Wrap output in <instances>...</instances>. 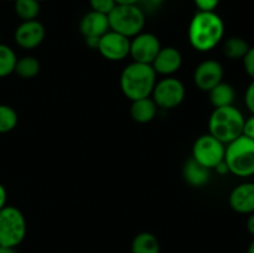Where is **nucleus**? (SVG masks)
Wrapping results in <instances>:
<instances>
[{
    "label": "nucleus",
    "instance_id": "1",
    "mask_svg": "<svg viewBox=\"0 0 254 253\" xmlns=\"http://www.w3.org/2000/svg\"><path fill=\"white\" fill-rule=\"evenodd\" d=\"M225 24L215 11H197L189 25V42L196 51L208 52L223 39Z\"/></svg>",
    "mask_w": 254,
    "mask_h": 253
},
{
    "label": "nucleus",
    "instance_id": "2",
    "mask_svg": "<svg viewBox=\"0 0 254 253\" xmlns=\"http://www.w3.org/2000/svg\"><path fill=\"white\" fill-rule=\"evenodd\" d=\"M156 72L148 63L131 62L122 71L121 89L131 102L150 97L156 84Z\"/></svg>",
    "mask_w": 254,
    "mask_h": 253
},
{
    "label": "nucleus",
    "instance_id": "3",
    "mask_svg": "<svg viewBox=\"0 0 254 253\" xmlns=\"http://www.w3.org/2000/svg\"><path fill=\"white\" fill-rule=\"evenodd\" d=\"M246 118L232 106L215 108L208 119V133L227 145L243 134Z\"/></svg>",
    "mask_w": 254,
    "mask_h": 253
},
{
    "label": "nucleus",
    "instance_id": "4",
    "mask_svg": "<svg viewBox=\"0 0 254 253\" xmlns=\"http://www.w3.org/2000/svg\"><path fill=\"white\" fill-rule=\"evenodd\" d=\"M225 163L230 174L238 178H250L254 175V140L246 135L238 136L227 144L225 151Z\"/></svg>",
    "mask_w": 254,
    "mask_h": 253
},
{
    "label": "nucleus",
    "instance_id": "5",
    "mask_svg": "<svg viewBox=\"0 0 254 253\" xmlns=\"http://www.w3.org/2000/svg\"><path fill=\"white\" fill-rule=\"evenodd\" d=\"M109 29L114 32L130 37L143 32L145 14L138 5H116L108 14Z\"/></svg>",
    "mask_w": 254,
    "mask_h": 253
},
{
    "label": "nucleus",
    "instance_id": "6",
    "mask_svg": "<svg viewBox=\"0 0 254 253\" xmlns=\"http://www.w3.org/2000/svg\"><path fill=\"white\" fill-rule=\"evenodd\" d=\"M26 220L15 206H5L0 210V247L15 248L26 236Z\"/></svg>",
    "mask_w": 254,
    "mask_h": 253
},
{
    "label": "nucleus",
    "instance_id": "7",
    "mask_svg": "<svg viewBox=\"0 0 254 253\" xmlns=\"http://www.w3.org/2000/svg\"><path fill=\"white\" fill-rule=\"evenodd\" d=\"M225 144L207 133L198 136L193 143L192 159L211 170L225 160Z\"/></svg>",
    "mask_w": 254,
    "mask_h": 253
},
{
    "label": "nucleus",
    "instance_id": "8",
    "mask_svg": "<svg viewBox=\"0 0 254 253\" xmlns=\"http://www.w3.org/2000/svg\"><path fill=\"white\" fill-rule=\"evenodd\" d=\"M151 96L158 108L174 109L184 102L186 89L180 79L169 76L156 81Z\"/></svg>",
    "mask_w": 254,
    "mask_h": 253
},
{
    "label": "nucleus",
    "instance_id": "9",
    "mask_svg": "<svg viewBox=\"0 0 254 253\" xmlns=\"http://www.w3.org/2000/svg\"><path fill=\"white\" fill-rule=\"evenodd\" d=\"M160 49L161 44L155 35L151 32H140L130 40L129 56H131L134 62L151 64Z\"/></svg>",
    "mask_w": 254,
    "mask_h": 253
},
{
    "label": "nucleus",
    "instance_id": "10",
    "mask_svg": "<svg viewBox=\"0 0 254 253\" xmlns=\"http://www.w3.org/2000/svg\"><path fill=\"white\" fill-rule=\"evenodd\" d=\"M97 50L99 54L109 61H122L129 56L130 39L109 30L99 39Z\"/></svg>",
    "mask_w": 254,
    "mask_h": 253
},
{
    "label": "nucleus",
    "instance_id": "11",
    "mask_svg": "<svg viewBox=\"0 0 254 253\" xmlns=\"http://www.w3.org/2000/svg\"><path fill=\"white\" fill-rule=\"evenodd\" d=\"M223 66L216 60H205L193 72V83L200 91L210 92L223 79Z\"/></svg>",
    "mask_w": 254,
    "mask_h": 253
},
{
    "label": "nucleus",
    "instance_id": "12",
    "mask_svg": "<svg viewBox=\"0 0 254 253\" xmlns=\"http://www.w3.org/2000/svg\"><path fill=\"white\" fill-rule=\"evenodd\" d=\"M46 30L39 20L22 21L14 32V40L19 47L24 50H34L42 44Z\"/></svg>",
    "mask_w": 254,
    "mask_h": 253
},
{
    "label": "nucleus",
    "instance_id": "13",
    "mask_svg": "<svg viewBox=\"0 0 254 253\" xmlns=\"http://www.w3.org/2000/svg\"><path fill=\"white\" fill-rule=\"evenodd\" d=\"M183 64V55L176 47L168 46L161 47L158 52L156 57L154 59L153 66L156 74H163V76H173L174 73L181 68Z\"/></svg>",
    "mask_w": 254,
    "mask_h": 253
},
{
    "label": "nucleus",
    "instance_id": "14",
    "mask_svg": "<svg viewBox=\"0 0 254 253\" xmlns=\"http://www.w3.org/2000/svg\"><path fill=\"white\" fill-rule=\"evenodd\" d=\"M231 208L237 213L251 215L254 212V183H243L236 186L228 197Z\"/></svg>",
    "mask_w": 254,
    "mask_h": 253
},
{
    "label": "nucleus",
    "instance_id": "15",
    "mask_svg": "<svg viewBox=\"0 0 254 253\" xmlns=\"http://www.w3.org/2000/svg\"><path fill=\"white\" fill-rule=\"evenodd\" d=\"M108 15L91 10L79 21V31L84 39H101L109 31Z\"/></svg>",
    "mask_w": 254,
    "mask_h": 253
},
{
    "label": "nucleus",
    "instance_id": "16",
    "mask_svg": "<svg viewBox=\"0 0 254 253\" xmlns=\"http://www.w3.org/2000/svg\"><path fill=\"white\" fill-rule=\"evenodd\" d=\"M156 113H158V106L150 97L131 102L130 116L138 123H149L155 118Z\"/></svg>",
    "mask_w": 254,
    "mask_h": 253
},
{
    "label": "nucleus",
    "instance_id": "17",
    "mask_svg": "<svg viewBox=\"0 0 254 253\" xmlns=\"http://www.w3.org/2000/svg\"><path fill=\"white\" fill-rule=\"evenodd\" d=\"M183 175L186 183L191 186H195V188L205 186L210 180V170L198 164L196 160H193L192 158L186 161L185 165H184Z\"/></svg>",
    "mask_w": 254,
    "mask_h": 253
},
{
    "label": "nucleus",
    "instance_id": "18",
    "mask_svg": "<svg viewBox=\"0 0 254 253\" xmlns=\"http://www.w3.org/2000/svg\"><path fill=\"white\" fill-rule=\"evenodd\" d=\"M235 89L227 82H221L217 86L213 87L210 92H208V98H210L211 104L215 108H220V107H227L232 106L233 101H235Z\"/></svg>",
    "mask_w": 254,
    "mask_h": 253
},
{
    "label": "nucleus",
    "instance_id": "19",
    "mask_svg": "<svg viewBox=\"0 0 254 253\" xmlns=\"http://www.w3.org/2000/svg\"><path fill=\"white\" fill-rule=\"evenodd\" d=\"M131 253H160V242L153 233H138L131 242Z\"/></svg>",
    "mask_w": 254,
    "mask_h": 253
},
{
    "label": "nucleus",
    "instance_id": "20",
    "mask_svg": "<svg viewBox=\"0 0 254 253\" xmlns=\"http://www.w3.org/2000/svg\"><path fill=\"white\" fill-rule=\"evenodd\" d=\"M250 49V44L238 36L230 37L223 42V54L230 60H243Z\"/></svg>",
    "mask_w": 254,
    "mask_h": 253
},
{
    "label": "nucleus",
    "instance_id": "21",
    "mask_svg": "<svg viewBox=\"0 0 254 253\" xmlns=\"http://www.w3.org/2000/svg\"><path fill=\"white\" fill-rule=\"evenodd\" d=\"M40 67L41 66H40L39 60L32 56H24L21 59H17L14 72L21 78L31 79L39 74Z\"/></svg>",
    "mask_w": 254,
    "mask_h": 253
},
{
    "label": "nucleus",
    "instance_id": "22",
    "mask_svg": "<svg viewBox=\"0 0 254 253\" xmlns=\"http://www.w3.org/2000/svg\"><path fill=\"white\" fill-rule=\"evenodd\" d=\"M14 10L22 21L36 20L40 14V1L37 0H15Z\"/></svg>",
    "mask_w": 254,
    "mask_h": 253
},
{
    "label": "nucleus",
    "instance_id": "23",
    "mask_svg": "<svg viewBox=\"0 0 254 253\" xmlns=\"http://www.w3.org/2000/svg\"><path fill=\"white\" fill-rule=\"evenodd\" d=\"M17 57L14 50L7 45L0 42V78L14 73Z\"/></svg>",
    "mask_w": 254,
    "mask_h": 253
},
{
    "label": "nucleus",
    "instance_id": "24",
    "mask_svg": "<svg viewBox=\"0 0 254 253\" xmlns=\"http://www.w3.org/2000/svg\"><path fill=\"white\" fill-rule=\"evenodd\" d=\"M17 113L12 107L0 104V134L11 131L17 126Z\"/></svg>",
    "mask_w": 254,
    "mask_h": 253
},
{
    "label": "nucleus",
    "instance_id": "25",
    "mask_svg": "<svg viewBox=\"0 0 254 253\" xmlns=\"http://www.w3.org/2000/svg\"><path fill=\"white\" fill-rule=\"evenodd\" d=\"M89 5L93 11L108 15L116 7V0H89Z\"/></svg>",
    "mask_w": 254,
    "mask_h": 253
},
{
    "label": "nucleus",
    "instance_id": "26",
    "mask_svg": "<svg viewBox=\"0 0 254 253\" xmlns=\"http://www.w3.org/2000/svg\"><path fill=\"white\" fill-rule=\"evenodd\" d=\"M242 61L246 73L252 78V81H254V46L248 50L247 55L243 57Z\"/></svg>",
    "mask_w": 254,
    "mask_h": 253
},
{
    "label": "nucleus",
    "instance_id": "27",
    "mask_svg": "<svg viewBox=\"0 0 254 253\" xmlns=\"http://www.w3.org/2000/svg\"><path fill=\"white\" fill-rule=\"evenodd\" d=\"M198 11H215L220 0H193Z\"/></svg>",
    "mask_w": 254,
    "mask_h": 253
},
{
    "label": "nucleus",
    "instance_id": "28",
    "mask_svg": "<svg viewBox=\"0 0 254 253\" xmlns=\"http://www.w3.org/2000/svg\"><path fill=\"white\" fill-rule=\"evenodd\" d=\"M245 103L248 111L254 114V81L250 83L245 93Z\"/></svg>",
    "mask_w": 254,
    "mask_h": 253
},
{
    "label": "nucleus",
    "instance_id": "29",
    "mask_svg": "<svg viewBox=\"0 0 254 253\" xmlns=\"http://www.w3.org/2000/svg\"><path fill=\"white\" fill-rule=\"evenodd\" d=\"M242 135H246L247 138L252 139L254 140V114L250 117L248 119L245 121V126H243V134Z\"/></svg>",
    "mask_w": 254,
    "mask_h": 253
},
{
    "label": "nucleus",
    "instance_id": "30",
    "mask_svg": "<svg viewBox=\"0 0 254 253\" xmlns=\"http://www.w3.org/2000/svg\"><path fill=\"white\" fill-rule=\"evenodd\" d=\"M6 200H7V192H6V189L2 184H0V210L6 206Z\"/></svg>",
    "mask_w": 254,
    "mask_h": 253
},
{
    "label": "nucleus",
    "instance_id": "31",
    "mask_svg": "<svg viewBox=\"0 0 254 253\" xmlns=\"http://www.w3.org/2000/svg\"><path fill=\"white\" fill-rule=\"evenodd\" d=\"M215 170H216V173L220 174V175H226V174H230V170H228V166L226 165L225 160L221 161V163L216 166Z\"/></svg>",
    "mask_w": 254,
    "mask_h": 253
},
{
    "label": "nucleus",
    "instance_id": "32",
    "mask_svg": "<svg viewBox=\"0 0 254 253\" xmlns=\"http://www.w3.org/2000/svg\"><path fill=\"white\" fill-rule=\"evenodd\" d=\"M247 230L248 232L254 237V212L251 213L250 217L247 220Z\"/></svg>",
    "mask_w": 254,
    "mask_h": 253
},
{
    "label": "nucleus",
    "instance_id": "33",
    "mask_svg": "<svg viewBox=\"0 0 254 253\" xmlns=\"http://www.w3.org/2000/svg\"><path fill=\"white\" fill-rule=\"evenodd\" d=\"M140 1H144L149 7H158L163 4L165 0H140Z\"/></svg>",
    "mask_w": 254,
    "mask_h": 253
},
{
    "label": "nucleus",
    "instance_id": "34",
    "mask_svg": "<svg viewBox=\"0 0 254 253\" xmlns=\"http://www.w3.org/2000/svg\"><path fill=\"white\" fill-rule=\"evenodd\" d=\"M140 0H116L117 5H134L138 4Z\"/></svg>",
    "mask_w": 254,
    "mask_h": 253
},
{
    "label": "nucleus",
    "instance_id": "35",
    "mask_svg": "<svg viewBox=\"0 0 254 253\" xmlns=\"http://www.w3.org/2000/svg\"><path fill=\"white\" fill-rule=\"evenodd\" d=\"M0 253H16V252H15V248L0 247Z\"/></svg>",
    "mask_w": 254,
    "mask_h": 253
},
{
    "label": "nucleus",
    "instance_id": "36",
    "mask_svg": "<svg viewBox=\"0 0 254 253\" xmlns=\"http://www.w3.org/2000/svg\"><path fill=\"white\" fill-rule=\"evenodd\" d=\"M247 253H254V240L252 241V242H251V245L248 246Z\"/></svg>",
    "mask_w": 254,
    "mask_h": 253
},
{
    "label": "nucleus",
    "instance_id": "37",
    "mask_svg": "<svg viewBox=\"0 0 254 253\" xmlns=\"http://www.w3.org/2000/svg\"><path fill=\"white\" fill-rule=\"evenodd\" d=\"M5 1H12V2H14L15 0H5Z\"/></svg>",
    "mask_w": 254,
    "mask_h": 253
},
{
    "label": "nucleus",
    "instance_id": "38",
    "mask_svg": "<svg viewBox=\"0 0 254 253\" xmlns=\"http://www.w3.org/2000/svg\"><path fill=\"white\" fill-rule=\"evenodd\" d=\"M37 1H40V2H41V1H46V0H37Z\"/></svg>",
    "mask_w": 254,
    "mask_h": 253
}]
</instances>
